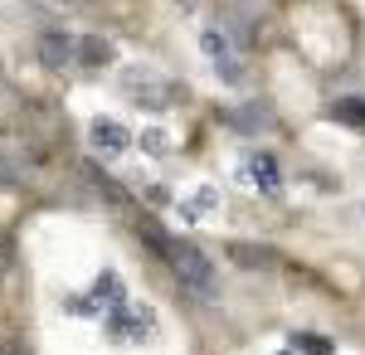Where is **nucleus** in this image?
Listing matches in <instances>:
<instances>
[{"instance_id":"obj_6","label":"nucleus","mask_w":365,"mask_h":355,"mask_svg":"<svg viewBox=\"0 0 365 355\" xmlns=\"http://www.w3.org/2000/svg\"><path fill=\"white\" fill-rule=\"evenodd\" d=\"M249 175H253V185H258L263 195H278L282 190V185H278V161H273V156H263V151L249 156Z\"/></svg>"},{"instance_id":"obj_15","label":"nucleus","mask_w":365,"mask_h":355,"mask_svg":"<svg viewBox=\"0 0 365 355\" xmlns=\"http://www.w3.org/2000/svg\"><path fill=\"white\" fill-rule=\"evenodd\" d=\"M10 185H15V165L0 156V190H10Z\"/></svg>"},{"instance_id":"obj_16","label":"nucleus","mask_w":365,"mask_h":355,"mask_svg":"<svg viewBox=\"0 0 365 355\" xmlns=\"http://www.w3.org/2000/svg\"><path fill=\"white\" fill-rule=\"evenodd\" d=\"M5 268H10V244L0 239V273H5Z\"/></svg>"},{"instance_id":"obj_12","label":"nucleus","mask_w":365,"mask_h":355,"mask_svg":"<svg viewBox=\"0 0 365 355\" xmlns=\"http://www.w3.org/2000/svg\"><path fill=\"white\" fill-rule=\"evenodd\" d=\"M200 49H205V54L220 63V58H229V39L220 34V29H205V34H200Z\"/></svg>"},{"instance_id":"obj_7","label":"nucleus","mask_w":365,"mask_h":355,"mask_svg":"<svg viewBox=\"0 0 365 355\" xmlns=\"http://www.w3.org/2000/svg\"><path fill=\"white\" fill-rule=\"evenodd\" d=\"M73 54L83 58V68H103V63H113V44L108 39H98V34H88V39H78V49Z\"/></svg>"},{"instance_id":"obj_17","label":"nucleus","mask_w":365,"mask_h":355,"mask_svg":"<svg viewBox=\"0 0 365 355\" xmlns=\"http://www.w3.org/2000/svg\"><path fill=\"white\" fill-rule=\"evenodd\" d=\"M0 355H25V351H15V346H0Z\"/></svg>"},{"instance_id":"obj_1","label":"nucleus","mask_w":365,"mask_h":355,"mask_svg":"<svg viewBox=\"0 0 365 355\" xmlns=\"http://www.w3.org/2000/svg\"><path fill=\"white\" fill-rule=\"evenodd\" d=\"M166 263H170V273L180 277V287H190L195 297L205 302H215L220 297V277H215V263L200 253L195 244H185V239H166Z\"/></svg>"},{"instance_id":"obj_8","label":"nucleus","mask_w":365,"mask_h":355,"mask_svg":"<svg viewBox=\"0 0 365 355\" xmlns=\"http://www.w3.org/2000/svg\"><path fill=\"white\" fill-rule=\"evenodd\" d=\"M229 258L244 263V268H273V263H278L268 248H253V244H229Z\"/></svg>"},{"instance_id":"obj_3","label":"nucleus","mask_w":365,"mask_h":355,"mask_svg":"<svg viewBox=\"0 0 365 355\" xmlns=\"http://www.w3.org/2000/svg\"><path fill=\"white\" fill-rule=\"evenodd\" d=\"M88 141H93V151H103V156H122L127 146H132V132L113 122V117H98L93 127H88Z\"/></svg>"},{"instance_id":"obj_13","label":"nucleus","mask_w":365,"mask_h":355,"mask_svg":"<svg viewBox=\"0 0 365 355\" xmlns=\"http://www.w3.org/2000/svg\"><path fill=\"white\" fill-rule=\"evenodd\" d=\"M215 68H220V78H225V83H244V63H239L234 54H229V58H220Z\"/></svg>"},{"instance_id":"obj_9","label":"nucleus","mask_w":365,"mask_h":355,"mask_svg":"<svg viewBox=\"0 0 365 355\" xmlns=\"http://www.w3.org/2000/svg\"><path fill=\"white\" fill-rule=\"evenodd\" d=\"M331 117L346 122V127H365V103L361 98H341V103H331Z\"/></svg>"},{"instance_id":"obj_14","label":"nucleus","mask_w":365,"mask_h":355,"mask_svg":"<svg viewBox=\"0 0 365 355\" xmlns=\"http://www.w3.org/2000/svg\"><path fill=\"white\" fill-rule=\"evenodd\" d=\"M141 146H146L151 156H161V151H166V132H141Z\"/></svg>"},{"instance_id":"obj_10","label":"nucleus","mask_w":365,"mask_h":355,"mask_svg":"<svg viewBox=\"0 0 365 355\" xmlns=\"http://www.w3.org/2000/svg\"><path fill=\"white\" fill-rule=\"evenodd\" d=\"M292 351H307V355H331L336 346H331L327 336H312V331H302V336H292Z\"/></svg>"},{"instance_id":"obj_11","label":"nucleus","mask_w":365,"mask_h":355,"mask_svg":"<svg viewBox=\"0 0 365 355\" xmlns=\"http://www.w3.org/2000/svg\"><path fill=\"white\" fill-rule=\"evenodd\" d=\"M93 297H98V302H108V307H117V302H122V282H117L113 273H103L98 282H93Z\"/></svg>"},{"instance_id":"obj_2","label":"nucleus","mask_w":365,"mask_h":355,"mask_svg":"<svg viewBox=\"0 0 365 355\" xmlns=\"http://www.w3.org/2000/svg\"><path fill=\"white\" fill-rule=\"evenodd\" d=\"M122 93L132 98V103H141V108H151V112H161L170 103V83H161L156 73H146V68H132V73H122Z\"/></svg>"},{"instance_id":"obj_5","label":"nucleus","mask_w":365,"mask_h":355,"mask_svg":"<svg viewBox=\"0 0 365 355\" xmlns=\"http://www.w3.org/2000/svg\"><path fill=\"white\" fill-rule=\"evenodd\" d=\"M229 127L234 132H273V112L258 108V103H244V108L229 112Z\"/></svg>"},{"instance_id":"obj_4","label":"nucleus","mask_w":365,"mask_h":355,"mask_svg":"<svg viewBox=\"0 0 365 355\" xmlns=\"http://www.w3.org/2000/svg\"><path fill=\"white\" fill-rule=\"evenodd\" d=\"M39 63L54 68V73H63V68L73 63V39H68V34H54V29L39 34Z\"/></svg>"}]
</instances>
